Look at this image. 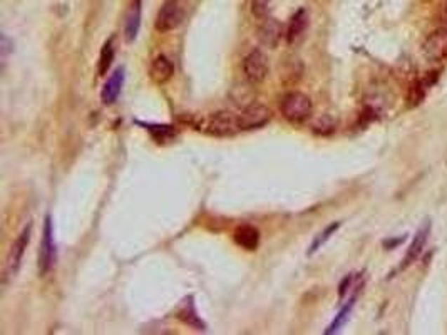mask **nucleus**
Returning <instances> with one entry per match:
<instances>
[{
    "instance_id": "11",
    "label": "nucleus",
    "mask_w": 447,
    "mask_h": 335,
    "mask_svg": "<svg viewBox=\"0 0 447 335\" xmlns=\"http://www.w3.org/2000/svg\"><path fill=\"white\" fill-rule=\"evenodd\" d=\"M429 232H431V223H429V221H425V223L422 225V228H419V232L415 233V238L412 240L409 250H407V255H406V258H403L402 268L409 267L411 263H414L415 260L419 258L420 251H422L425 242H427Z\"/></svg>"
},
{
    "instance_id": "14",
    "label": "nucleus",
    "mask_w": 447,
    "mask_h": 335,
    "mask_svg": "<svg viewBox=\"0 0 447 335\" xmlns=\"http://www.w3.org/2000/svg\"><path fill=\"white\" fill-rule=\"evenodd\" d=\"M281 24L275 19H265L262 27H260V39L265 46L268 47H276L281 39Z\"/></svg>"
},
{
    "instance_id": "15",
    "label": "nucleus",
    "mask_w": 447,
    "mask_h": 335,
    "mask_svg": "<svg viewBox=\"0 0 447 335\" xmlns=\"http://www.w3.org/2000/svg\"><path fill=\"white\" fill-rule=\"evenodd\" d=\"M178 319H180L181 322H185L186 325H189V327H194L196 330H205L206 325L203 324V320L199 319L196 308H194V303H193V298H185V302L181 303L180 310H178Z\"/></svg>"
},
{
    "instance_id": "23",
    "label": "nucleus",
    "mask_w": 447,
    "mask_h": 335,
    "mask_svg": "<svg viewBox=\"0 0 447 335\" xmlns=\"http://www.w3.org/2000/svg\"><path fill=\"white\" fill-rule=\"evenodd\" d=\"M446 19H447V4H446Z\"/></svg>"
},
{
    "instance_id": "13",
    "label": "nucleus",
    "mask_w": 447,
    "mask_h": 335,
    "mask_svg": "<svg viewBox=\"0 0 447 335\" xmlns=\"http://www.w3.org/2000/svg\"><path fill=\"white\" fill-rule=\"evenodd\" d=\"M308 25V14L305 8H300L298 12H295L292 19H290L288 27H286V42L288 44H293V42L298 41V37H302V34L305 32Z\"/></svg>"
},
{
    "instance_id": "3",
    "label": "nucleus",
    "mask_w": 447,
    "mask_h": 335,
    "mask_svg": "<svg viewBox=\"0 0 447 335\" xmlns=\"http://www.w3.org/2000/svg\"><path fill=\"white\" fill-rule=\"evenodd\" d=\"M30 237H32V223H29L25 228L20 232L19 237L15 238V242L12 243L11 250H8L7 260H6V268H4V282H7L8 278L15 277L19 272L20 265H22L25 250H27Z\"/></svg>"
},
{
    "instance_id": "8",
    "label": "nucleus",
    "mask_w": 447,
    "mask_h": 335,
    "mask_svg": "<svg viewBox=\"0 0 447 335\" xmlns=\"http://www.w3.org/2000/svg\"><path fill=\"white\" fill-rule=\"evenodd\" d=\"M422 52L431 63L447 60V29L441 27L429 34L422 44Z\"/></svg>"
},
{
    "instance_id": "16",
    "label": "nucleus",
    "mask_w": 447,
    "mask_h": 335,
    "mask_svg": "<svg viewBox=\"0 0 447 335\" xmlns=\"http://www.w3.org/2000/svg\"><path fill=\"white\" fill-rule=\"evenodd\" d=\"M140 25H141V0H136L131 8V12H129L128 22H126V39H128V42H133L134 39L138 37Z\"/></svg>"
},
{
    "instance_id": "9",
    "label": "nucleus",
    "mask_w": 447,
    "mask_h": 335,
    "mask_svg": "<svg viewBox=\"0 0 447 335\" xmlns=\"http://www.w3.org/2000/svg\"><path fill=\"white\" fill-rule=\"evenodd\" d=\"M123 84H124V69L118 67L114 72H112V76L107 79V82L104 84V88L101 91L102 104L111 106V104L118 101L121 89H123Z\"/></svg>"
},
{
    "instance_id": "2",
    "label": "nucleus",
    "mask_w": 447,
    "mask_h": 335,
    "mask_svg": "<svg viewBox=\"0 0 447 335\" xmlns=\"http://www.w3.org/2000/svg\"><path fill=\"white\" fill-rule=\"evenodd\" d=\"M58 260V250L54 242V226L51 215H46L44 230H42L41 248H39V275H47Z\"/></svg>"
},
{
    "instance_id": "22",
    "label": "nucleus",
    "mask_w": 447,
    "mask_h": 335,
    "mask_svg": "<svg viewBox=\"0 0 447 335\" xmlns=\"http://www.w3.org/2000/svg\"><path fill=\"white\" fill-rule=\"evenodd\" d=\"M7 54H8V39H7L6 34H4L2 36V55L6 58Z\"/></svg>"
},
{
    "instance_id": "20",
    "label": "nucleus",
    "mask_w": 447,
    "mask_h": 335,
    "mask_svg": "<svg viewBox=\"0 0 447 335\" xmlns=\"http://www.w3.org/2000/svg\"><path fill=\"white\" fill-rule=\"evenodd\" d=\"M338 228H340V223H332L330 226H327V228H325L323 232L315 238L314 243H312L310 250H308V255H314L316 250H320V248H322V245H325V242L330 240V238H332V235L335 233Z\"/></svg>"
},
{
    "instance_id": "4",
    "label": "nucleus",
    "mask_w": 447,
    "mask_h": 335,
    "mask_svg": "<svg viewBox=\"0 0 447 335\" xmlns=\"http://www.w3.org/2000/svg\"><path fill=\"white\" fill-rule=\"evenodd\" d=\"M198 129H203V131L211 134V136H220V138L233 136L236 131H240L236 116H233L232 112H227V111H218L215 112V114H210L208 117H205Z\"/></svg>"
},
{
    "instance_id": "10",
    "label": "nucleus",
    "mask_w": 447,
    "mask_h": 335,
    "mask_svg": "<svg viewBox=\"0 0 447 335\" xmlns=\"http://www.w3.org/2000/svg\"><path fill=\"white\" fill-rule=\"evenodd\" d=\"M173 74H175V66L169 60L166 55H158L149 67V76L156 84H166L171 79Z\"/></svg>"
},
{
    "instance_id": "6",
    "label": "nucleus",
    "mask_w": 447,
    "mask_h": 335,
    "mask_svg": "<svg viewBox=\"0 0 447 335\" xmlns=\"http://www.w3.org/2000/svg\"><path fill=\"white\" fill-rule=\"evenodd\" d=\"M272 119V111L265 104L251 103L246 107H243L240 114H236L238 128L240 131H250V129L263 128L268 121Z\"/></svg>"
},
{
    "instance_id": "5",
    "label": "nucleus",
    "mask_w": 447,
    "mask_h": 335,
    "mask_svg": "<svg viewBox=\"0 0 447 335\" xmlns=\"http://www.w3.org/2000/svg\"><path fill=\"white\" fill-rule=\"evenodd\" d=\"M185 19V2L183 0H164L156 15L154 27L159 32H169L180 27Z\"/></svg>"
},
{
    "instance_id": "17",
    "label": "nucleus",
    "mask_w": 447,
    "mask_h": 335,
    "mask_svg": "<svg viewBox=\"0 0 447 335\" xmlns=\"http://www.w3.org/2000/svg\"><path fill=\"white\" fill-rule=\"evenodd\" d=\"M355 298H357V295H354V297L350 298V302L347 303V306H345L344 308H342L340 312L337 313L335 319H333L332 324L328 325V329L325 330V334H327V335H330V334H335V332H338V330H340L342 327H344L345 322L349 320L350 312H352V308H354V306H355Z\"/></svg>"
},
{
    "instance_id": "12",
    "label": "nucleus",
    "mask_w": 447,
    "mask_h": 335,
    "mask_svg": "<svg viewBox=\"0 0 447 335\" xmlns=\"http://www.w3.org/2000/svg\"><path fill=\"white\" fill-rule=\"evenodd\" d=\"M233 237H235V242L238 247L245 248V250L248 251L257 250L260 245V232L251 225L238 226Z\"/></svg>"
},
{
    "instance_id": "21",
    "label": "nucleus",
    "mask_w": 447,
    "mask_h": 335,
    "mask_svg": "<svg viewBox=\"0 0 447 335\" xmlns=\"http://www.w3.org/2000/svg\"><path fill=\"white\" fill-rule=\"evenodd\" d=\"M270 6L272 0H253V2H251V12H253V15H257L258 19H267L268 14H270Z\"/></svg>"
},
{
    "instance_id": "1",
    "label": "nucleus",
    "mask_w": 447,
    "mask_h": 335,
    "mask_svg": "<svg viewBox=\"0 0 447 335\" xmlns=\"http://www.w3.org/2000/svg\"><path fill=\"white\" fill-rule=\"evenodd\" d=\"M280 111L286 121L293 124L305 123L314 114V103L300 91H292L281 98Z\"/></svg>"
},
{
    "instance_id": "18",
    "label": "nucleus",
    "mask_w": 447,
    "mask_h": 335,
    "mask_svg": "<svg viewBox=\"0 0 447 335\" xmlns=\"http://www.w3.org/2000/svg\"><path fill=\"white\" fill-rule=\"evenodd\" d=\"M112 60H114V46H112V39L106 42L101 49V55H99V64H98V72L99 76H104L109 71Z\"/></svg>"
},
{
    "instance_id": "19",
    "label": "nucleus",
    "mask_w": 447,
    "mask_h": 335,
    "mask_svg": "<svg viewBox=\"0 0 447 335\" xmlns=\"http://www.w3.org/2000/svg\"><path fill=\"white\" fill-rule=\"evenodd\" d=\"M141 126H145V129H147L151 134H153L154 139L158 143H163V141H168V139H173L175 138V128L173 126H159V124H145V123H140Z\"/></svg>"
},
{
    "instance_id": "7",
    "label": "nucleus",
    "mask_w": 447,
    "mask_h": 335,
    "mask_svg": "<svg viewBox=\"0 0 447 335\" xmlns=\"http://www.w3.org/2000/svg\"><path fill=\"white\" fill-rule=\"evenodd\" d=\"M243 72L250 82H262L267 79L270 72V64H268L267 55L260 49H253L243 59Z\"/></svg>"
}]
</instances>
